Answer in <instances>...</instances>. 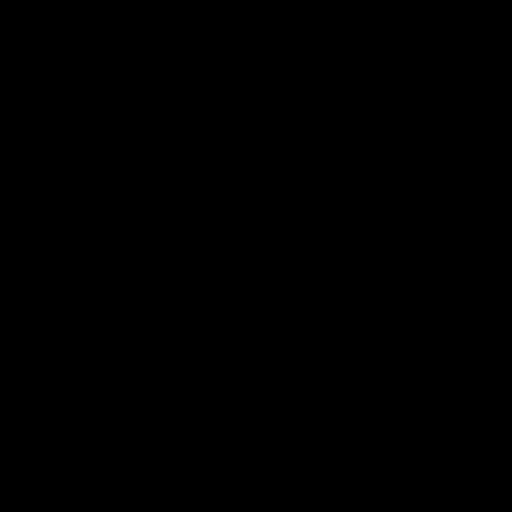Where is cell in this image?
Returning <instances> with one entry per match:
<instances>
[]
</instances>
